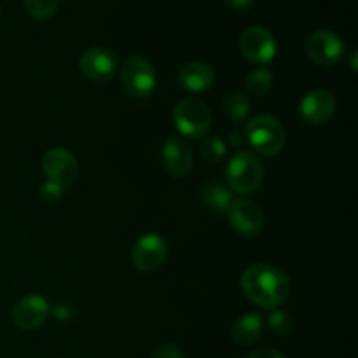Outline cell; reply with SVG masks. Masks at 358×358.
Segmentation results:
<instances>
[{"label": "cell", "mask_w": 358, "mask_h": 358, "mask_svg": "<svg viewBox=\"0 0 358 358\" xmlns=\"http://www.w3.org/2000/svg\"><path fill=\"white\" fill-rule=\"evenodd\" d=\"M173 122L178 131L189 138H201L212 126V114L203 101L187 98L173 108Z\"/></svg>", "instance_id": "277c9868"}, {"label": "cell", "mask_w": 358, "mask_h": 358, "mask_svg": "<svg viewBox=\"0 0 358 358\" xmlns=\"http://www.w3.org/2000/svg\"><path fill=\"white\" fill-rule=\"evenodd\" d=\"M345 42L336 31L317 30L306 38V52L322 66H334L345 58Z\"/></svg>", "instance_id": "8992f818"}, {"label": "cell", "mask_w": 358, "mask_h": 358, "mask_svg": "<svg viewBox=\"0 0 358 358\" xmlns=\"http://www.w3.org/2000/svg\"><path fill=\"white\" fill-rule=\"evenodd\" d=\"M122 86L133 98H147L156 87V72L142 56H131L121 69Z\"/></svg>", "instance_id": "5b68a950"}, {"label": "cell", "mask_w": 358, "mask_h": 358, "mask_svg": "<svg viewBox=\"0 0 358 358\" xmlns=\"http://www.w3.org/2000/svg\"><path fill=\"white\" fill-rule=\"evenodd\" d=\"M226 2L234 9H250L255 0H226Z\"/></svg>", "instance_id": "4316f807"}, {"label": "cell", "mask_w": 358, "mask_h": 358, "mask_svg": "<svg viewBox=\"0 0 358 358\" xmlns=\"http://www.w3.org/2000/svg\"><path fill=\"white\" fill-rule=\"evenodd\" d=\"M79 70L91 83H108L117 72V59L107 49H87L80 55Z\"/></svg>", "instance_id": "8fae6325"}, {"label": "cell", "mask_w": 358, "mask_h": 358, "mask_svg": "<svg viewBox=\"0 0 358 358\" xmlns=\"http://www.w3.org/2000/svg\"><path fill=\"white\" fill-rule=\"evenodd\" d=\"M245 138L261 156H278L287 142L285 128L273 115H257L245 126Z\"/></svg>", "instance_id": "7a4b0ae2"}, {"label": "cell", "mask_w": 358, "mask_h": 358, "mask_svg": "<svg viewBox=\"0 0 358 358\" xmlns=\"http://www.w3.org/2000/svg\"><path fill=\"white\" fill-rule=\"evenodd\" d=\"M231 227L245 238H255L264 229V213L250 199H236L226 210Z\"/></svg>", "instance_id": "52a82bcc"}, {"label": "cell", "mask_w": 358, "mask_h": 358, "mask_svg": "<svg viewBox=\"0 0 358 358\" xmlns=\"http://www.w3.org/2000/svg\"><path fill=\"white\" fill-rule=\"evenodd\" d=\"M52 313V317L58 322H72L76 320L77 315H79V310H77L76 304L72 303H59L56 306H52L49 310Z\"/></svg>", "instance_id": "603a6c76"}, {"label": "cell", "mask_w": 358, "mask_h": 358, "mask_svg": "<svg viewBox=\"0 0 358 358\" xmlns=\"http://www.w3.org/2000/svg\"><path fill=\"white\" fill-rule=\"evenodd\" d=\"M49 304L42 296H28L17 301L13 310V322L21 331H34L45 322L49 315Z\"/></svg>", "instance_id": "4fadbf2b"}, {"label": "cell", "mask_w": 358, "mask_h": 358, "mask_svg": "<svg viewBox=\"0 0 358 358\" xmlns=\"http://www.w3.org/2000/svg\"><path fill=\"white\" fill-rule=\"evenodd\" d=\"M199 150H201V156L205 157L208 163H220V161L224 159V156H226L227 147L226 143L220 138H217V136H208V138H205L201 142Z\"/></svg>", "instance_id": "ffe728a7"}, {"label": "cell", "mask_w": 358, "mask_h": 358, "mask_svg": "<svg viewBox=\"0 0 358 358\" xmlns=\"http://www.w3.org/2000/svg\"><path fill=\"white\" fill-rule=\"evenodd\" d=\"M336 98L331 91L313 90L301 100L299 114L306 124L322 126L336 114Z\"/></svg>", "instance_id": "7c38bea8"}, {"label": "cell", "mask_w": 358, "mask_h": 358, "mask_svg": "<svg viewBox=\"0 0 358 358\" xmlns=\"http://www.w3.org/2000/svg\"><path fill=\"white\" fill-rule=\"evenodd\" d=\"M268 325L276 336L283 338V336H289L294 329V320L289 313L285 311H273L268 318Z\"/></svg>", "instance_id": "7402d4cb"}, {"label": "cell", "mask_w": 358, "mask_h": 358, "mask_svg": "<svg viewBox=\"0 0 358 358\" xmlns=\"http://www.w3.org/2000/svg\"><path fill=\"white\" fill-rule=\"evenodd\" d=\"M164 168L175 178H182L192 170V152L189 143L180 136H170L161 149Z\"/></svg>", "instance_id": "5bb4252c"}, {"label": "cell", "mask_w": 358, "mask_h": 358, "mask_svg": "<svg viewBox=\"0 0 358 358\" xmlns=\"http://www.w3.org/2000/svg\"><path fill=\"white\" fill-rule=\"evenodd\" d=\"M224 112H226L227 117L234 122H241L247 114L250 112V101L240 91H234V93H227L224 98Z\"/></svg>", "instance_id": "ac0fdd59"}, {"label": "cell", "mask_w": 358, "mask_h": 358, "mask_svg": "<svg viewBox=\"0 0 358 358\" xmlns=\"http://www.w3.org/2000/svg\"><path fill=\"white\" fill-rule=\"evenodd\" d=\"M150 358H184V352L177 345H164L157 348Z\"/></svg>", "instance_id": "d4e9b609"}, {"label": "cell", "mask_w": 358, "mask_h": 358, "mask_svg": "<svg viewBox=\"0 0 358 358\" xmlns=\"http://www.w3.org/2000/svg\"><path fill=\"white\" fill-rule=\"evenodd\" d=\"M248 358H285V357L280 355V353L275 352V350L261 348V350H255L254 353H250V357Z\"/></svg>", "instance_id": "484cf974"}, {"label": "cell", "mask_w": 358, "mask_h": 358, "mask_svg": "<svg viewBox=\"0 0 358 358\" xmlns=\"http://www.w3.org/2000/svg\"><path fill=\"white\" fill-rule=\"evenodd\" d=\"M42 168H44L45 178L56 182L62 187L73 184L79 173L77 159L69 149H63V147L49 149L42 157Z\"/></svg>", "instance_id": "30bf717a"}, {"label": "cell", "mask_w": 358, "mask_h": 358, "mask_svg": "<svg viewBox=\"0 0 358 358\" xmlns=\"http://www.w3.org/2000/svg\"><path fill=\"white\" fill-rule=\"evenodd\" d=\"M201 198L210 208L217 210V212H226V210L229 208L231 203H233V194H231L229 189L215 180L206 182V184L203 185Z\"/></svg>", "instance_id": "e0dca14e"}, {"label": "cell", "mask_w": 358, "mask_h": 358, "mask_svg": "<svg viewBox=\"0 0 358 358\" xmlns=\"http://www.w3.org/2000/svg\"><path fill=\"white\" fill-rule=\"evenodd\" d=\"M262 164L257 157L247 150H240L229 159L226 168V178L229 187L238 194H252L262 184Z\"/></svg>", "instance_id": "3957f363"}, {"label": "cell", "mask_w": 358, "mask_h": 358, "mask_svg": "<svg viewBox=\"0 0 358 358\" xmlns=\"http://www.w3.org/2000/svg\"><path fill=\"white\" fill-rule=\"evenodd\" d=\"M245 296L262 310H276L290 296V280L282 269L268 264L250 266L241 276Z\"/></svg>", "instance_id": "6da1fadb"}, {"label": "cell", "mask_w": 358, "mask_h": 358, "mask_svg": "<svg viewBox=\"0 0 358 358\" xmlns=\"http://www.w3.org/2000/svg\"><path fill=\"white\" fill-rule=\"evenodd\" d=\"M28 14L37 20H48L58 10L59 0H23Z\"/></svg>", "instance_id": "44dd1931"}, {"label": "cell", "mask_w": 358, "mask_h": 358, "mask_svg": "<svg viewBox=\"0 0 358 358\" xmlns=\"http://www.w3.org/2000/svg\"><path fill=\"white\" fill-rule=\"evenodd\" d=\"M62 185L56 184V182L52 180H48V178L41 184V196L44 199H48V201H56L58 198H62Z\"/></svg>", "instance_id": "cb8c5ba5"}, {"label": "cell", "mask_w": 358, "mask_h": 358, "mask_svg": "<svg viewBox=\"0 0 358 358\" xmlns=\"http://www.w3.org/2000/svg\"><path fill=\"white\" fill-rule=\"evenodd\" d=\"M240 49L252 63H269L276 56V41L264 27H248L240 37Z\"/></svg>", "instance_id": "ba28073f"}, {"label": "cell", "mask_w": 358, "mask_h": 358, "mask_svg": "<svg viewBox=\"0 0 358 358\" xmlns=\"http://www.w3.org/2000/svg\"><path fill=\"white\" fill-rule=\"evenodd\" d=\"M273 83V73L268 69H257L247 77V83H245V91H247L250 96L261 98L264 96L269 91Z\"/></svg>", "instance_id": "d6986e66"}, {"label": "cell", "mask_w": 358, "mask_h": 358, "mask_svg": "<svg viewBox=\"0 0 358 358\" xmlns=\"http://www.w3.org/2000/svg\"><path fill=\"white\" fill-rule=\"evenodd\" d=\"M215 70L203 62L185 63L178 72V84L189 93H203L213 86Z\"/></svg>", "instance_id": "9a60e30c"}, {"label": "cell", "mask_w": 358, "mask_h": 358, "mask_svg": "<svg viewBox=\"0 0 358 358\" xmlns=\"http://www.w3.org/2000/svg\"><path fill=\"white\" fill-rule=\"evenodd\" d=\"M229 138H231V143H234V145H240V143H241V135H240V133H231Z\"/></svg>", "instance_id": "83f0119b"}, {"label": "cell", "mask_w": 358, "mask_h": 358, "mask_svg": "<svg viewBox=\"0 0 358 358\" xmlns=\"http://www.w3.org/2000/svg\"><path fill=\"white\" fill-rule=\"evenodd\" d=\"M262 329H264V324L257 313H245L231 327V338L241 346L254 345L262 336Z\"/></svg>", "instance_id": "2e32d148"}, {"label": "cell", "mask_w": 358, "mask_h": 358, "mask_svg": "<svg viewBox=\"0 0 358 358\" xmlns=\"http://www.w3.org/2000/svg\"><path fill=\"white\" fill-rule=\"evenodd\" d=\"M168 255V243L161 234H143L135 243L131 252V262L140 271H156L164 264Z\"/></svg>", "instance_id": "9c48e42d"}]
</instances>
